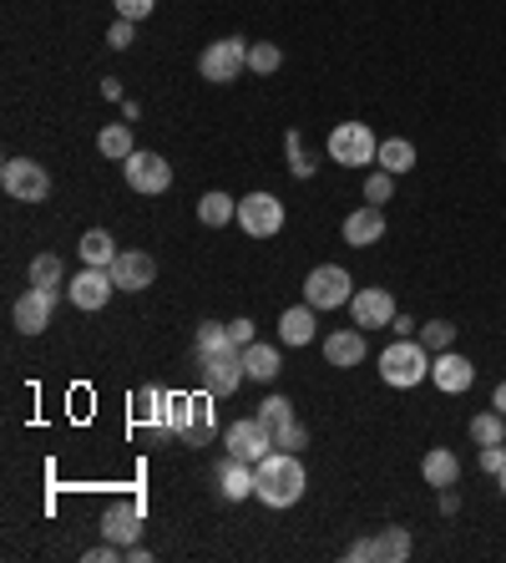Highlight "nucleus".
<instances>
[{
	"label": "nucleus",
	"instance_id": "9d476101",
	"mask_svg": "<svg viewBox=\"0 0 506 563\" xmlns=\"http://www.w3.org/2000/svg\"><path fill=\"white\" fill-rule=\"evenodd\" d=\"M198 371H202V391H213V396H233V391L248 381L238 345H233V351H218V356H198Z\"/></svg>",
	"mask_w": 506,
	"mask_h": 563
},
{
	"label": "nucleus",
	"instance_id": "09e8293b",
	"mask_svg": "<svg viewBox=\"0 0 506 563\" xmlns=\"http://www.w3.org/2000/svg\"><path fill=\"white\" fill-rule=\"evenodd\" d=\"M492 406H496V412L506 416V381H502V385H496V391H492Z\"/></svg>",
	"mask_w": 506,
	"mask_h": 563
},
{
	"label": "nucleus",
	"instance_id": "473e14b6",
	"mask_svg": "<svg viewBox=\"0 0 506 563\" xmlns=\"http://www.w3.org/2000/svg\"><path fill=\"white\" fill-rule=\"evenodd\" d=\"M279 66H284V51H279L274 41H248V72L274 76Z\"/></svg>",
	"mask_w": 506,
	"mask_h": 563
},
{
	"label": "nucleus",
	"instance_id": "e433bc0d",
	"mask_svg": "<svg viewBox=\"0 0 506 563\" xmlns=\"http://www.w3.org/2000/svg\"><path fill=\"white\" fill-rule=\"evenodd\" d=\"M274 446H279V452H304V446H309V427H304L299 416H294L289 427L274 431Z\"/></svg>",
	"mask_w": 506,
	"mask_h": 563
},
{
	"label": "nucleus",
	"instance_id": "0eeeda50",
	"mask_svg": "<svg viewBox=\"0 0 506 563\" xmlns=\"http://www.w3.org/2000/svg\"><path fill=\"white\" fill-rule=\"evenodd\" d=\"M349 295H355V280L340 265H314L304 280V299L314 310H340V305H349Z\"/></svg>",
	"mask_w": 506,
	"mask_h": 563
},
{
	"label": "nucleus",
	"instance_id": "4c0bfd02",
	"mask_svg": "<svg viewBox=\"0 0 506 563\" xmlns=\"http://www.w3.org/2000/svg\"><path fill=\"white\" fill-rule=\"evenodd\" d=\"M391 193H395V173H385V168H380V173H370V179H365V204H391Z\"/></svg>",
	"mask_w": 506,
	"mask_h": 563
},
{
	"label": "nucleus",
	"instance_id": "423d86ee",
	"mask_svg": "<svg viewBox=\"0 0 506 563\" xmlns=\"http://www.w3.org/2000/svg\"><path fill=\"white\" fill-rule=\"evenodd\" d=\"M0 188L11 193L15 204H41L46 193H51V173L36 158H5L0 163Z\"/></svg>",
	"mask_w": 506,
	"mask_h": 563
},
{
	"label": "nucleus",
	"instance_id": "f03ea898",
	"mask_svg": "<svg viewBox=\"0 0 506 563\" xmlns=\"http://www.w3.org/2000/svg\"><path fill=\"white\" fill-rule=\"evenodd\" d=\"M380 381L395 385V391H410V385L431 381V351L420 341H410V335H400L395 345L380 351Z\"/></svg>",
	"mask_w": 506,
	"mask_h": 563
},
{
	"label": "nucleus",
	"instance_id": "7ed1b4c3",
	"mask_svg": "<svg viewBox=\"0 0 506 563\" xmlns=\"http://www.w3.org/2000/svg\"><path fill=\"white\" fill-rule=\"evenodd\" d=\"M213 391L202 396H168V431H173L183 446H202L213 437Z\"/></svg>",
	"mask_w": 506,
	"mask_h": 563
},
{
	"label": "nucleus",
	"instance_id": "a878e982",
	"mask_svg": "<svg viewBox=\"0 0 506 563\" xmlns=\"http://www.w3.org/2000/svg\"><path fill=\"white\" fill-rule=\"evenodd\" d=\"M375 163L385 168V173H395V179H405L410 168H416V143H405V137H385L375 152Z\"/></svg>",
	"mask_w": 506,
	"mask_h": 563
},
{
	"label": "nucleus",
	"instance_id": "20e7f679",
	"mask_svg": "<svg viewBox=\"0 0 506 563\" xmlns=\"http://www.w3.org/2000/svg\"><path fill=\"white\" fill-rule=\"evenodd\" d=\"M198 72H202V82H218V87L238 82V76L248 72V41H238V36L208 41L202 46V57H198Z\"/></svg>",
	"mask_w": 506,
	"mask_h": 563
},
{
	"label": "nucleus",
	"instance_id": "a18cd8bd",
	"mask_svg": "<svg viewBox=\"0 0 506 563\" xmlns=\"http://www.w3.org/2000/svg\"><path fill=\"white\" fill-rule=\"evenodd\" d=\"M101 97H107V102H122V82H116V76H107V82H101Z\"/></svg>",
	"mask_w": 506,
	"mask_h": 563
},
{
	"label": "nucleus",
	"instance_id": "cd10ccee",
	"mask_svg": "<svg viewBox=\"0 0 506 563\" xmlns=\"http://www.w3.org/2000/svg\"><path fill=\"white\" fill-rule=\"evenodd\" d=\"M97 148H101V158H112V163H127L132 152V127L127 122H107V127H101L97 133Z\"/></svg>",
	"mask_w": 506,
	"mask_h": 563
},
{
	"label": "nucleus",
	"instance_id": "58836bf2",
	"mask_svg": "<svg viewBox=\"0 0 506 563\" xmlns=\"http://www.w3.org/2000/svg\"><path fill=\"white\" fill-rule=\"evenodd\" d=\"M132 36H137V21H122V15H116L112 30H107V46H112V51H127Z\"/></svg>",
	"mask_w": 506,
	"mask_h": 563
},
{
	"label": "nucleus",
	"instance_id": "412c9836",
	"mask_svg": "<svg viewBox=\"0 0 506 563\" xmlns=\"http://www.w3.org/2000/svg\"><path fill=\"white\" fill-rule=\"evenodd\" d=\"M314 305L304 299V305H294V310H284L279 315V341L284 345H309L314 341Z\"/></svg>",
	"mask_w": 506,
	"mask_h": 563
},
{
	"label": "nucleus",
	"instance_id": "b1692460",
	"mask_svg": "<svg viewBox=\"0 0 506 563\" xmlns=\"http://www.w3.org/2000/svg\"><path fill=\"white\" fill-rule=\"evenodd\" d=\"M410 559V528H380L370 538V563H405Z\"/></svg>",
	"mask_w": 506,
	"mask_h": 563
},
{
	"label": "nucleus",
	"instance_id": "4be33fe9",
	"mask_svg": "<svg viewBox=\"0 0 506 563\" xmlns=\"http://www.w3.org/2000/svg\"><path fill=\"white\" fill-rule=\"evenodd\" d=\"M218 492H223L229 503H244V498H254V462H238V457L223 462V473H218Z\"/></svg>",
	"mask_w": 506,
	"mask_h": 563
},
{
	"label": "nucleus",
	"instance_id": "8fccbe9b",
	"mask_svg": "<svg viewBox=\"0 0 506 563\" xmlns=\"http://www.w3.org/2000/svg\"><path fill=\"white\" fill-rule=\"evenodd\" d=\"M496 488H502V498H506V467H502V473H496Z\"/></svg>",
	"mask_w": 506,
	"mask_h": 563
},
{
	"label": "nucleus",
	"instance_id": "de8ad7c7",
	"mask_svg": "<svg viewBox=\"0 0 506 563\" xmlns=\"http://www.w3.org/2000/svg\"><path fill=\"white\" fill-rule=\"evenodd\" d=\"M122 559H132V563H147V559H152V553H147L143 543H132V549H122Z\"/></svg>",
	"mask_w": 506,
	"mask_h": 563
},
{
	"label": "nucleus",
	"instance_id": "f257e3e1",
	"mask_svg": "<svg viewBox=\"0 0 506 563\" xmlns=\"http://www.w3.org/2000/svg\"><path fill=\"white\" fill-rule=\"evenodd\" d=\"M304 488H309V477H304L299 452H269L263 462H254V498L263 507H294Z\"/></svg>",
	"mask_w": 506,
	"mask_h": 563
},
{
	"label": "nucleus",
	"instance_id": "2eb2a0df",
	"mask_svg": "<svg viewBox=\"0 0 506 563\" xmlns=\"http://www.w3.org/2000/svg\"><path fill=\"white\" fill-rule=\"evenodd\" d=\"M431 381H435V391L461 396V391H471V381H477V366L466 356H456V351H441V356H431Z\"/></svg>",
	"mask_w": 506,
	"mask_h": 563
},
{
	"label": "nucleus",
	"instance_id": "37998d69",
	"mask_svg": "<svg viewBox=\"0 0 506 563\" xmlns=\"http://www.w3.org/2000/svg\"><path fill=\"white\" fill-rule=\"evenodd\" d=\"M229 335H233V345H248V341H254V320H233Z\"/></svg>",
	"mask_w": 506,
	"mask_h": 563
},
{
	"label": "nucleus",
	"instance_id": "dca6fc26",
	"mask_svg": "<svg viewBox=\"0 0 506 563\" xmlns=\"http://www.w3.org/2000/svg\"><path fill=\"white\" fill-rule=\"evenodd\" d=\"M57 299H61V295H51V290H36V284H30L26 295L15 299V330H21V335H41V330L51 326V310H57Z\"/></svg>",
	"mask_w": 506,
	"mask_h": 563
},
{
	"label": "nucleus",
	"instance_id": "7c9ffc66",
	"mask_svg": "<svg viewBox=\"0 0 506 563\" xmlns=\"http://www.w3.org/2000/svg\"><path fill=\"white\" fill-rule=\"evenodd\" d=\"M198 356H218V351H233V335H229V326H223V320H202L198 326ZM238 351H244V345H238Z\"/></svg>",
	"mask_w": 506,
	"mask_h": 563
},
{
	"label": "nucleus",
	"instance_id": "4468645a",
	"mask_svg": "<svg viewBox=\"0 0 506 563\" xmlns=\"http://www.w3.org/2000/svg\"><path fill=\"white\" fill-rule=\"evenodd\" d=\"M112 280L116 290H127V295H137V290H147V284L158 280V259L143 249H122L112 259Z\"/></svg>",
	"mask_w": 506,
	"mask_h": 563
},
{
	"label": "nucleus",
	"instance_id": "a19ab883",
	"mask_svg": "<svg viewBox=\"0 0 506 563\" xmlns=\"http://www.w3.org/2000/svg\"><path fill=\"white\" fill-rule=\"evenodd\" d=\"M477 462H481V473H502V467H506V442L502 446H481V452H477Z\"/></svg>",
	"mask_w": 506,
	"mask_h": 563
},
{
	"label": "nucleus",
	"instance_id": "aec40b11",
	"mask_svg": "<svg viewBox=\"0 0 506 563\" xmlns=\"http://www.w3.org/2000/svg\"><path fill=\"white\" fill-rule=\"evenodd\" d=\"M420 477H425L435 492H441V488H456V482H461V457H456L451 446H431V452L420 457Z\"/></svg>",
	"mask_w": 506,
	"mask_h": 563
},
{
	"label": "nucleus",
	"instance_id": "9b49d317",
	"mask_svg": "<svg viewBox=\"0 0 506 563\" xmlns=\"http://www.w3.org/2000/svg\"><path fill=\"white\" fill-rule=\"evenodd\" d=\"M223 446H229V457H238V462H263L274 452V431L263 427L259 416H244V421H233V427L223 431Z\"/></svg>",
	"mask_w": 506,
	"mask_h": 563
},
{
	"label": "nucleus",
	"instance_id": "72a5a7b5",
	"mask_svg": "<svg viewBox=\"0 0 506 563\" xmlns=\"http://www.w3.org/2000/svg\"><path fill=\"white\" fill-rule=\"evenodd\" d=\"M420 345H425L431 356H441V351L456 345V326H451V320H431V326H420Z\"/></svg>",
	"mask_w": 506,
	"mask_h": 563
},
{
	"label": "nucleus",
	"instance_id": "49530a36",
	"mask_svg": "<svg viewBox=\"0 0 506 563\" xmlns=\"http://www.w3.org/2000/svg\"><path fill=\"white\" fill-rule=\"evenodd\" d=\"M461 507V498H456V488H441V513H456Z\"/></svg>",
	"mask_w": 506,
	"mask_h": 563
},
{
	"label": "nucleus",
	"instance_id": "bb28decb",
	"mask_svg": "<svg viewBox=\"0 0 506 563\" xmlns=\"http://www.w3.org/2000/svg\"><path fill=\"white\" fill-rule=\"evenodd\" d=\"M76 254H82V265L112 269V259L122 249H112V234H107V229H87V234H82V244H76Z\"/></svg>",
	"mask_w": 506,
	"mask_h": 563
},
{
	"label": "nucleus",
	"instance_id": "79ce46f5",
	"mask_svg": "<svg viewBox=\"0 0 506 563\" xmlns=\"http://www.w3.org/2000/svg\"><path fill=\"white\" fill-rule=\"evenodd\" d=\"M116 559H122V543H112V538H107L101 549H91V553H87V563H116Z\"/></svg>",
	"mask_w": 506,
	"mask_h": 563
},
{
	"label": "nucleus",
	"instance_id": "f704fd0d",
	"mask_svg": "<svg viewBox=\"0 0 506 563\" xmlns=\"http://www.w3.org/2000/svg\"><path fill=\"white\" fill-rule=\"evenodd\" d=\"M259 421H263L269 431L289 427V421H294V401H289V396H269V401H259Z\"/></svg>",
	"mask_w": 506,
	"mask_h": 563
},
{
	"label": "nucleus",
	"instance_id": "5701e85b",
	"mask_svg": "<svg viewBox=\"0 0 506 563\" xmlns=\"http://www.w3.org/2000/svg\"><path fill=\"white\" fill-rule=\"evenodd\" d=\"M132 421L137 427H152V431H168V391H137L132 396Z\"/></svg>",
	"mask_w": 506,
	"mask_h": 563
},
{
	"label": "nucleus",
	"instance_id": "c756f323",
	"mask_svg": "<svg viewBox=\"0 0 506 563\" xmlns=\"http://www.w3.org/2000/svg\"><path fill=\"white\" fill-rule=\"evenodd\" d=\"M471 442L477 446H502L506 442V416L496 412H481V416H471Z\"/></svg>",
	"mask_w": 506,
	"mask_h": 563
},
{
	"label": "nucleus",
	"instance_id": "c03bdc74",
	"mask_svg": "<svg viewBox=\"0 0 506 563\" xmlns=\"http://www.w3.org/2000/svg\"><path fill=\"white\" fill-rule=\"evenodd\" d=\"M349 563H370V538H355V543H349Z\"/></svg>",
	"mask_w": 506,
	"mask_h": 563
},
{
	"label": "nucleus",
	"instance_id": "ddd939ff",
	"mask_svg": "<svg viewBox=\"0 0 506 563\" xmlns=\"http://www.w3.org/2000/svg\"><path fill=\"white\" fill-rule=\"evenodd\" d=\"M112 290H116V280H112V269H97V265H87L82 274H72V284H66V295H72V305L76 310H101L107 299H112Z\"/></svg>",
	"mask_w": 506,
	"mask_h": 563
},
{
	"label": "nucleus",
	"instance_id": "393cba45",
	"mask_svg": "<svg viewBox=\"0 0 506 563\" xmlns=\"http://www.w3.org/2000/svg\"><path fill=\"white\" fill-rule=\"evenodd\" d=\"M244 371H248V381H274V376L284 371V360H279L274 345L248 341V345H244Z\"/></svg>",
	"mask_w": 506,
	"mask_h": 563
},
{
	"label": "nucleus",
	"instance_id": "c85d7f7f",
	"mask_svg": "<svg viewBox=\"0 0 506 563\" xmlns=\"http://www.w3.org/2000/svg\"><path fill=\"white\" fill-rule=\"evenodd\" d=\"M198 219L208 223V229H223V223L238 219V204H233L229 193L213 188V193H202V198H198Z\"/></svg>",
	"mask_w": 506,
	"mask_h": 563
},
{
	"label": "nucleus",
	"instance_id": "2f4dec72",
	"mask_svg": "<svg viewBox=\"0 0 506 563\" xmlns=\"http://www.w3.org/2000/svg\"><path fill=\"white\" fill-rule=\"evenodd\" d=\"M30 284H36V290H51V295H61V259L57 254H36V259H30Z\"/></svg>",
	"mask_w": 506,
	"mask_h": 563
},
{
	"label": "nucleus",
	"instance_id": "f8f14e48",
	"mask_svg": "<svg viewBox=\"0 0 506 563\" xmlns=\"http://www.w3.org/2000/svg\"><path fill=\"white\" fill-rule=\"evenodd\" d=\"M349 310H355V326L360 330H385L395 326V295L391 290H380V284H370V290H355L349 295Z\"/></svg>",
	"mask_w": 506,
	"mask_h": 563
},
{
	"label": "nucleus",
	"instance_id": "f3484780",
	"mask_svg": "<svg viewBox=\"0 0 506 563\" xmlns=\"http://www.w3.org/2000/svg\"><path fill=\"white\" fill-rule=\"evenodd\" d=\"M340 234H345L349 249H370V244H380V238H385V213H380L375 204L355 208V213L345 219V229H340Z\"/></svg>",
	"mask_w": 506,
	"mask_h": 563
},
{
	"label": "nucleus",
	"instance_id": "a211bd4d",
	"mask_svg": "<svg viewBox=\"0 0 506 563\" xmlns=\"http://www.w3.org/2000/svg\"><path fill=\"white\" fill-rule=\"evenodd\" d=\"M324 360H330V366H340V371L360 366V360H365V330L360 326L330 330V335H324Z\"/></svg>",
	"mask_w": 506,
	"mask_h": 563
},
{
	"label": "nucleus",
	"instance_id": "c9c22d12",
	"mask_svg": "<svg viewBox=\"0 0 506 563\" xmlns=\"http://www.w3.org/2000/svg\"><path fill=\"white\" fill-rule=\"evenodd\" d=\"M284 148H289V173H294V179H314V163H309V152H304L299 127H289V133H284Z\"/></svg>",
	"mask_w": 506,
	"mask_h": 563
},
{
	"label": "nucleus",
	"instance_id": "6ab92c4d",
	"mask_svg": "<svg viewBox=\"0 0 506 563\" xmlns=\"http://www.w3.org/2000/svg\"><path fill=\"white\" fill-rule=\"evenodd\" d=\"M137 534H143V507H137V503L107 507V518H101V538H112V543L132 549V543H137Z\"/></svg>",
	"mask_w": 506,
	"mask_h": 563
},
{
	"label": "nucleus",
	"instance_id": "39448f33",
	"mask_svg": "<svg viewBox=\"0 0 506 563\" xmlns=\"http://www.w3.org/2000/svg\"><path fill=\"white\" fill-rule=\"evenodd\" d=\"M380 152V137L365 122H334L330 127V158L340 168H370Z\"/></svg>",
	"mask_w": 506,
	"mask_h": 563
},
{
	"label": "nucleus",
	"instance_id": "1a4fd4ad",
	"mask_svg": "<svg viewBox=\"0 0 506 563\" xmlns=\"http://www.w3.org/2000/svg\"><path fill=\"white\" fill-rule=\"evenodd\" d=\"M238 229L248 238H274L284 229V204L274 193H248V198H238Z\"/></svg>",
	"mask_w": 506,
	"mask_h": 563
},
{
	"label": "nucleus",
	"instance_id": "ea45409f",
	"mask_svg": "<svg viewBox=\"0 0 506 563\" xmlns=\"http://www.w3.org/2000/svg\"><path fill=\"white\" fill-rule=\"evenodd\" d=\"M152 5H158V0H112V11L122 15V21H147Z\"/></svg>",
	"mask_w": 506,
	"mask_h": 563
},
{
	"label": "nucleus",
	"instance_id": "6e6552de",
	"mask_svg": "<svg viewBox=\"0 0 506 563\" xmlns=\"http://www.w3.org/2000/svg\"><path fill=\"white\" fill-rule=\"evenodd\" d=\"M122 179H127L132 193H147V198H158V193L173 188V163H168L162 152H132L127 163H122Z\"/></svg>",
	"mask_w": 506,
	"mask_h": 563
}]
</instances>
